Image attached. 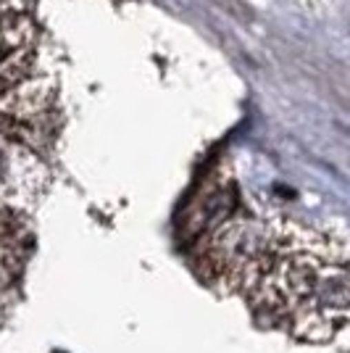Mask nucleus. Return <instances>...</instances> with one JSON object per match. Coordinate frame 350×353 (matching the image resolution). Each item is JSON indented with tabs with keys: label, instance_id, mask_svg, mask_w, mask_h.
<instances>
[{
	"label": "nucleus",
	"instance_id": "1",
	"mask_svg": "<svg viewBox=\"0 0 350 353\" xmlns=\"http://www.w3.org/2000/svg\"><path fill=\"white\" fill-rule=\"evenodd\" d=\"M345 322L348 319H337L332 314L311 309V306H300L287 319L292 335L300 340H308V343H324V340L335 338L337 332L345 327Z\"/></svg>",
	"mask_w": 350,
	"mask_h": 353
}]
</instances>
